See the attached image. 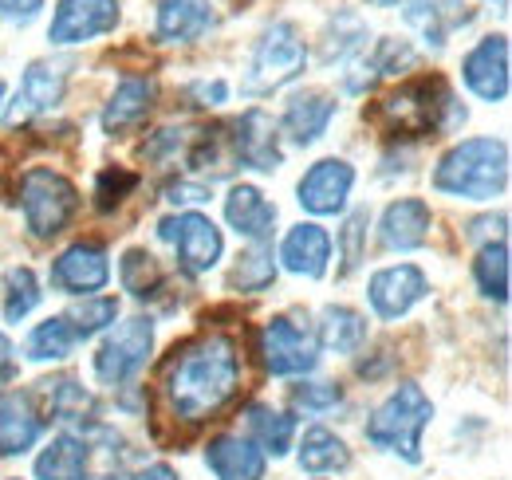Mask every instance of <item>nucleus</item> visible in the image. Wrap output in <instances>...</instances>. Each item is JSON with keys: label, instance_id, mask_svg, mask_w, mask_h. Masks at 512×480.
I'll return each mask as SVG.
<instances>
[{"label": "nucleus", "instance_id": "nucleus-49", "mask_svg": "<svg viewBox=\"0 0 512 480\" xmlns=\"http://www.w3.org/2000/svg\"><path fill=\"white\" fill-rule=\"evenodd\" d=\"M0 99H4V83H0Z\"/></svg>", "mask_w": 512, "mask_h": 480}, {"label": "nucleus", "instance_id": "nucleus-21", "mask_svg": "<svg viewBox=\"0 0 512 480\" xmlns=\"http://www.w3.org/2000/svg\"><path fill=\"white\" fill-rule=\"evenodd\" d=\"M469 20H473V12L461 0H406V24L430 48H446L449 32L465 28Z\"/></svg>", "mask_w": 512, "mask_h": 480}, {"label": "nucleus", "instance_id": "nucleus-11", "mask_svg": "<svg viewBox=\"0 0 512 480\" xmlns=\"http://www.w3.org/2000/svg\"><path fill=\"white\" fill-rule=\"evenodd\" d=\"M225 130H229V146H233L237 166H249V170H260V174L280 170L284 150H280V130H276L272 115L253 107L237 122H229Z\"/></svg>", "mask_w": 512, "mask_h": 480}, {"label": "nucleus", "instance_id": "nucleus-41", "mask_svg": "<svg viewBox=\"0 0 512 480\" xmlns=\"http://www.w3.org/2000/svg\"><path fill=\"white\" fill-rule=\"evenodd\" d=\"M371 63H375L379 79H383V75H398V71L414 67V48H410L406 40H379L375 52H371Z\"/></svg>", "mask_w": 512, "mask_h": 480}, {"label": "nucleus", "instance_id": "nucleus-38", "mask_svg": "<svg viewBox=\"0 0 512 480\" xmlns=\"http://www.w3.org/2000/svg\"><path fill=\"white\" fill-rule=\"evenodd\" d=\"M367 225H371L367 209H355V213L343 221V229H339V256H343L339 276H351V272L359 268V260L367 256Z\"/></svg>", "mask_w": 512, "mask_h": 480}, {"label": "nucleus", "instance_id": "nucleus-40", "mask_svg": "<svg viewBox=\"0 0 512 480\" xmlns=\"http://www.w3.org/2000/svg\"><path fill=\"white\" fill-rule=\"evenodd\" d=\"M134 185H138V174H130V170H119V166H115V170H103V174H99V185H95V205H99L103 213H111Z\"/></svg>", "mask_w": 512, "mask_h": 480}, {"label": "nucleus", "instance_id": "nucleus-10", "mask_svg": "<svg viewBox=\"0 0 512 480\" xmlns=\"http://www.w3.org/2000/svg\"><path fill=\"white\" fill-rule=\"evenodd\" d=\"M64 87H67L64 63H44V60L28 63V71H24L20 87H16V99H12L4 122L16 130V126H28L32 119L56 111L60 99H64Z\"/></svg>", "mask_w": 512, "mask_h": 480}, {"label": "nucleus", "instance_id": "nucleus-9", "mask_svg": "<svg viewBox=\"0 0 512 480\" xmlns=\"http://www.w3.org/2000/svg\"><path fill=\"white\" fill-rule=\"evenodd\" d=\"M158 237L174 244L178 268H182L186 276L209 272V268L221 260V252H225L221 229H217L205 213H178V217H166V221L158 225Z\"/></svg>", "mask_w": 512, "mask_h": 480}, {"label": "nucleus", "instance_id": "nucleus-23", "mask_svg": "<svg viewBox=\"0 0 512 480\" xmlns=\"http://www.w3.org/2000/svg\"><path fill=\"white\" fill-rule=\"evenodd\" d=\"M213 28L209 0H158V40L162 44H193Z\"/></svg>", "mask_w": 512, "mask_h": 480}, {"label": "nucleus", "instance_id": "nucleus-42", "mask_svg": "<svg viewBox=\"0 0 512 480\" xmlns=\"http://www.w3.org/2000/svg\"><path fill=\"white\" fill-rule=\"evenodd\" d=\"M44 0H0V24H28L36 20Z\"/></svg>", "mask_w": 512, "mask_h": 480}, {"label": "nucleus", "instance_id": "nucleus-16", "mask_svg": "<svg viewBox=\"0 0 512 480\" xmlns=\"http://www.w3.org/2000/svg\"><path fill=\"white\" fill-rule=\"evenodd\" d=\"M426 292H430V280H426V272H422L418 264H390V268H379V272L371 276V284H367L371 307H375V315L386 319V323L402 319L414 303L426 300Z\"/></svg>", "mask_w": 512, "mask_h": 480}, {"label": "nucleus", "instance_id": "nucleus-5", "mask_svg": "<svg viewBox=\"0 0 512 480\" xmlns=\"http://www.w3.org/2000/svg\"><path fill=\"white\" fill-rule=\"evenodd\" d=\"M20 213L36 240L60 237L79 213V189L48 166H32L20 174Z\"/></svg>", "mask_w": 512, "mask_h": 480}, {"label": "nucleus", "instance_id": "nucleus-37", "mask_svg": "<svg viewBox=\"0 0 512 480\" xmlns=\"http://www.w3.org/2000/svg\"><path fill=\"white\" fill-rule=\"evenodd\" d=\"M40 300H44V292H40L36 272L32 268H12L8 280H4V319L8 323L28 319L40 307Z\"/></svg>", "mask_w": 512, "mask_h": 480}, {"label": "nucleus", "instance_id": "nucleus-29", "mask_svg": "<svg viewBox=\"0 0 512 480\" xmlns=\"http://www.w3.org/2000/svg\"><path fill=\"white\" fill-rule=\"evenodd\" d=\"M300 469L312 473V477H323V473H343L351 465V449L339 433H331L327 425H312L300 441Z\"/></svg>", "mask_w": 512, "mask_h": 480}, {"label": "nucleus", "instance_id": "nucleus-48", "mask_svg": "<svg viewBox=\"0 0 512 480\" xmlns=\"http://www.w3.org/2000/svg\"><path fill=\"white\" fill-rule=\"evenodd\" d=\"M79 480H115V477H79Z\"/></svg>", "mask_w": 512, "mask_h": 480}, {"label": "nucleus", "instance_id": "nucleus-31", "mask_svg": "<svg viewBox=\"0 0 512 480\" xmlns=\"http://www.w3.org/2000/svg\"><path fill=\"white\" fill-rule=\"evenodd\" d=\"M44 386H48V410L56 414V421H64V425H87V429L99 425L91 390H83L75 378H52Z\"/></svg>", "mask_w": 512, "mask_h": 480}, {"label": "nucleus", "instance_id": "nucleus-35", "mask_svg": "<svg viewBox=\"0 0 512 480\" xmlns=\"http://www.w3.org/2000/svg\"><path fill=\"white\" fill-rule=\"evenodd\" d=\"M119 280H123V288H127L134 300H154V296L162 292V284H166L158 260H154L146 248H130L127 256H123Z\"/></svg>", "mask_w": 512, "mask_h": 480}, {"label": "nucleus", "instance_id": "nucleus-8", "mask_svg": "<svg viewBox=\"0 0 512 480\" xmlns=\"http://www.w3.org/2000/svg\"><path fill=\"white\" fill-rule=\"evenodd\" d=\"M150 351H154V319L134 315L127 323H119L95 351V378L103 386H123L146 366Z\"/></svg>", "mask_w": 512, "mask_h": 480}, {"label": "nucleus", "instance_id": "nucleus-46", "mask_svg": "<svg viewBox=\"0 0 512 480\" xmlns=\"http://www.w3.org/2000/svg\"><path fill=\"white\" fill-rule=\"evenodd\" d=\"M134 480H178V473L170 465H146Z\"/></svg>", "mask_w": 512, "mask_h": 480}, {"label": "nucleus", "instance_id": "nucleus-44", "mask_svg": "<svg viewBox=\"0 0 512 480\" xmlns=\"http://www.w3.org/2000/svg\"><path fill=\"white\" fill-rule=\"evenodd\" d=\"M190 99H197V107H221L225 99H229V83L225 79H201V83H193L190 87Z\"/></svg>", "mask_w": 512, "mask_h": 480}, {"label": "nucleus", "instance_id": "nucleus-14", "mask_svg": "<svg viewBox=\"0 0 512 480\" xmlns=\"http://www.w3.org/2000/svg\"><path fill=\"white\" fill-rule=\"evenodd\" d=\"M461 79L481 103H505L512 83L509 36H485L461 63Z\"/></svg>", "mask_w": 512, "mask_h": 480}, {"label": "nucleus", "instance_id": "nucleus-33", "mask_svg": "<svg viewBox=\"0 0 512 480\" xmlns=\"http://www.w3.org/2000/svg\"><path fill=\"white\" fill-rule=\"evenodd\" d=\"M75 347H79V339H75L71 323H67L64 315H52V319L32 327V335L24 343V355L32 362H64Z\"/></svg>", "mask_w": 512, "mask_h": 480}, {"label": "nucleus", "instance_id": "nucleus-45", "mask_svg": "<svg viewBox=\"0 0 512 480\" xmlns=\"http://www.w3.org/2000/svg\"><path fill=\"white\" fill-rule=\"evenodd\" d=\"M16 374V351H12V343L0 335V382H8Z\"/></svg>", "mask_w": 512, "mask_h": 480}, {"label": "nucleus", "instance_id": "nucleus-32", "mask_svg": "<svg viewBox=\"0 0 512 480\" xmlns=\"http://www.w3.org/2000/svg\"><path fill=\"white\" fill-rule=\"evenodd\" d=\"M473 280H477L485 300L509 303V244L505 240L481 244L477 260H473Z\"/></svg>", "mask_w": 512, "mask_h": 480}, {"label": "nucleus", "instance_id": "nucleus-12", "mask_svg": "<svg viewBox=\"0 0 512 480\" xmlns=\"http://www.w3.org/2000/svg\"><path fill=\"white\" fill-rule=\"evenodd\" d=\"M115 24H119V0H60L48 24V40L60 48L87 44L95 36L115 32Z\"/></svg>", "mask_w": 512, "mask_h": 480}, {"label": "nucleus", "instance_id": "nucleus-36", "mask_svg": "<svg viewBox=\"0 0 512 480\" xmlns=\"http://www.w3.org/2000/svg\"><path fill=\"white\" fill-rule=\"evenodd\" d=\"M75 331V339H95L99 331H107L115 319H119V300L115 296H83L71 311L64 315Z\"/></svg>", "mask_w": 512, "mask_h": 480}, {"label": "nucleus", "instance_id": "nucleus-15", "mask_svg": "<svg viewBox=\"0 0 512 480\" xmlns=\"http://www.w3.org/2000/svg\"><path fill=\"white\" fill-rule=\"evenodd\" d=\"M107 280H111L107 248L91 244V240H79V244L64 248L52 264V288L67 292V296H95L99 288H107Z\"/></svg>", "mask_w": 512, "mask_h": 480}, {"label": "nucleus", "instance_id": "nucleus-3", "mask_svg": "<svg viewBox=\"0 0 512 480\" xmlns=\"http://www.w3.org/2000/svg\"><path fill=\"white\" fill-rule=\"evenodd\" d=\"M509 185V146L501 138H465L434 170V189L461 201H493Z\"/></svg>", "mask_w": 512, "mask_h": 480}, {"label": "nucleus", "instance_id": "nucleus-6", "mask_svg": "<svg viewBox=\"0 0 512 480\" xmlns=\"http://www.w3.org/2000/svg\"><path fill=\"white\" fill-rule=\"evenodd\" d=\"M304 67H308V44H304L300 28L288 24V20H276L256 40L249 75H245V95H253V99L256 95H272V91L288 87L292 79H300Z\"/></svg>", "mask_w": 512, "mask_h": 480}, {"label": "nucleus", "instance_id": "nucleus-19", "mask_svg": "<svg viewBox=\"0 0 512 480\" xmlns=\"http://www.w3.org/2000/svg\"><path fill=\"white\" fill-rule=\"evenodd\" d=\"M225 221L237 237L268 244L272 225H276V205L256 189V185H233L225 197Z\"/></svg>", "mask_w": 512, "mask_h": 480}, {"label": "nucleus", "instance_id": "nucleus-20", "mask_svg": "<svg viewBox=\"0 0 512 480\" xmlns=\"http://www.w3.org/2000/svg\"><path fill=\"white\" fill-rule=\"evenodd\" d=\"M205 465L217 480H264V453L249 437L221 433L205 445Z\"/></svg>", "mask_w": 512, "mask_h": 480}, {"label": "nucleus", "instance_id": "nucleus-4", "mask_svg": "<svg viewBox=\"0 0 512 480\" xmlns=\"http://www.w3.org/2000/svg\"><path fill=\"white\" fill-rule=\"evenodd\" d=\"M434 418V402L418 382H402L383 398V406L367 418V441L383 453H394L410 465L422 461V433Z\"/></svg>", "mask_w": 512, "mask_h": 480}, {"label": "nucleus", "instance_id": "nucleus-25", "mask_svg": "<svg viewBox=\"0 0 512 480\" xmlns=\"http://www.w3.org/2000/svg\"><path fill=\"white\" fill-rule=\"evenodd\" d=\"M335 119V99L323 95V91H304V95H292L288 107H284V130L296 146H312L320 142L323 130Z\"/></svg>", "mask_w": 512, "mask_h": 480}, {"label": "nucleus", "instance_id": "nucleus-26", "mask_svg": "<svg viewBox=\"0 0 512 480\" xmlns=\"http://www.w3.org/2000/svg\"><path fill=\"white\" fill-rule=\"evenodd\" d=\"M316 331H320L316 347L331 351V355H355L367 343V319L355 307H343V303H327L323 307Z\"/></svg>", "mask_w": 512, "mask_h": 480}, {"label": "nucleus", "instance_id": "nucleus-7", "mask_svg": "<svg viewBox=\"0 0 512 480\" xmlns=\"http://www.w3.org/2000/svg\"><path fill=\"white\" fill-rule=\"evenodd\" d=\"M256 351L268 374L276 378H304L320 366V347H316V335L300 323H292L288 315H276L260 327V339H256Z\"/></svg>", "mask_w": 512, "mask_h": 480}, {"label": "nucleus", "instance_id": "nucleus-1", "mask_svg": "<svg viewBox=\"0 0 512 480\" xmlns=\"http://www.w3.org/2000/svg\"><path fill=\"white\" fill-rule=\"evenodd\" d=\"M241 386V355L229 335H201L193 343L174 347L162 366V390L174 418L209 421L221 414Z\"/></svg>", "mask_w": 512, "mask_h": 480}, {"label": "nucleus", "instance_id": "nucleus-18", "mask_svg": "<svg viewBox=\"0 0 512 480\" xmlns=\"http://www.w3.org/2000/svg\"><path fill=\"white\" fill-rule=\"evenodd\" d=\"M430 225H434V213H430V205L422 197H398L383 209L379 240L390 252H410V248L426 244Z\"/></svg>", "mask_w": 512, "mask_h": 480}, {"label": "nucleus", "instance_id": "nucleus-22", "mask_svg": "<svg viewBox=\"0 0 512 480\" xmlns=\"http://www.w3.org/2000/svg\"><path fill=\"white\" fill-rule=\"evenodd\" d=\"M280 260L292 276H308V280H320L327 276V264H331V237L320 225H296L284 244H280Z\"/></svg>", "mask_w": 512, "mask_h": 480}, {"label": "nucleus", "instance_id": "nucleus-24", "mask_svg": "<svg viewBox=\"0 0 512 480\" xmlns=\"http://www.w3.org/2000/svg\"><path fill=\"white\" fill-rule=\"evenodd\" d=\"M154 95H158V87H154V79H146V75H127L119 87H115V95H111V103L103 107V130L115 138V134H123L130 126H138V122L150 115V107H154Z\"/></svg>", "mask_w": 512, "mask_h": 480}, {"label": "nucleus", "instance_id": "nucleus-43", "mask_svg": "<svg viewBox=\"0 0 512 480\" xmlns=\"http://www.w3.org/2000/svg\"><path fill=\"white\" fill-rule=\"evenodd\" d=\"M213 193H209V185H201V181H178V185H170L166 189V201L170 205H201V201H209Z\"/></svg>", "mask_w": 512, "mask_h": 480}, {"label": "nucleus", "instance_id": "nucleus-34", "mask_svg": "<svg viewBox=\"0 0 512 480\" xmlns=\"http://www.w3.org/2000/svg\"><path fill=\"white\" fill-rule=\"evenodd\" d=\"M276 280V260H272V248L268 244H253L249 252L237 256L233 272H229V288L256 296V292H268Z\"/></svg>", "mask_w": 512, "mask_h": 480}, {"label": "nucleus", "instance_id": "nucleus-13", "mask_svg": "<svg viewBox=\"0 0 512 480\" xmlns=\"http://www.w3.org/2000/svg\"><path fill=\"white\" fill-rule=\"evenodd\" d=\"M351 185H355V166L343 162V158H323L316 162L300 185H296V201L300 209H308L312 217H335L347 209V197H351Z\"/></svg>", "mask_w": 512, "mask_h": 480}, {"label": "nucleus", "instance_id": "nucleus-28", "mask_svg": "<svg viewBox=\"0 0 512 480\" xmlns=\"http://www.w3.org/2000/svg\"><path fill=\"white\" fill-rule=\"evenodd\" d=\"M245 425H249V441L264 457H284L292 449V437H296V418L292 414L256 402L245 410Z\"/></svg>", "mask_w": 512, "mask_h": 480}, {"label": "nucleus", "instance_id": "nucleus-30", "mask_svg": "<svg viewBox=\"0 0 512 480\" xmlns=\"http://www.w3.org/2000/svg\"><path fill=\"white\" fill-rule=\"evenodd\" d=\"M363 48H367V24H363V16L351 12V8H339V12L327 20V28H323L320 60L347 63L351 56H359Z\"/></svg>", "mask_w": 512, "mask_h": 480}, {"label": "nucleus", "instance_id": "nucleus-17", "mask_svg": "<svg viewBox=\"0 0 512 480\" xmlns=\"http://www.w3.org/2000/svg\"><path fill=\"white\" fill-rule=\"evenodd\" d=\"M44 433V414L36 410V398L28 390H4L0 394V453L16 457L28 453Z\"/></svg>", "mask_w": 512, "mask_h": 480}, {"label": "nucleus", "instance_id": "nucleus-47", "mask_svg": "<svg viewBox=\"0 0 512 480\" xmlns=\"http://www.w3.org/2000/svg\"><path fill=\"white\" fill-rule=\"evenodd\" d=\"M371 4H379V8H390V4H398V0H371Z\"/></svg>", "mask_w": 512, "mask_h": 480}, {"label": "nucleus", "instance_id": "nucleus-39", "mask_svg": "<svg viewBox=\"0 0 512 480\" xmlns=\"http://www.w3.org/2000/svg\"><path fill=\"white\" fill-rule=\"evenodd\" d=\"M288 398L304 414H327V410H335L343 402V390L335 382H296Z\"/></svg>", "mask_w": 512, "mask_h": 480}, {"label": "nucleus", "instance_id": "nucleus-27", "mask_svg": "<svg viewBox=\"0 0 512 480\" xmlns=\"http://www.w3.org/2000/svg\"><path fill=\"white\" fill-rule=\"evenodd\" d=\"M91 465V445L79 433H60L36 457V480H79Z\"/></svg>", "mask_w": 512, "mask_h": 480}, {"label": "nucleus", "instance_id": "nucleus-2", "mask_svg": "<svg viewBox=\"0 0 512 480\" xmlns=\"http://www.w3.org/2000/svg\"><path fill=\"white\" fill-rule=\"evenodd\" d=\"M469 119L465 107L457 103V95L449 91L446 79L430 75V79H410L398 91H390L383 103L371 111V122L386 126L390 134L406 138V134H449Z\"/></svg>", "mask_w": 512, "mask_h": 480}]
</instances>
